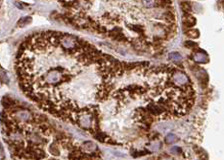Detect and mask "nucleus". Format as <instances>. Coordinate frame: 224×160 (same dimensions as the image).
Instances as JSON below:
<instances>
[{
	"mask_svg": "<svg viewBox=\"0 0 224 160\" xmlns=\"http://www.w3.org/2000/svg\"><path fill=\"white\" fill-rule=\"evenodd\" d=\"M195 22H196L195 18L192 16H190V14H187L186 17H185V19H183L184 26L187 27V28H190V27H192L193 25H195Z\"/></svg>",
	"mask_w": 224,
	"mask_h": 160,
	"instance_id": "obj_5",
	"label": "nucleus"
},
{
	"mask_svg": "<svg viewBox=\"0 0 224 160\" xmlns=\"http://www.w3.org/2000/svg\"><path fill=\"white\" fill-rule=\"evenodd\" d=\"M168 59L170 60H173V62H180V60L182 59V56L178 52H171V53H169Z\"/></svg>",
	"mask_w": 224,
	"mask_h": 160,
	"instance_id": "obj_7",
	"label": "nucleus"
},
{
	"mask_svg": "<svg viewBox=\"0 0 224 160\" xmlns=\"http://www.w3.org/2000/svg\"><path fill=\"white\" fill-rule=\"evenodd\" d=\"M192 58H193V60L197 63H207L209 62L208 56L206 55L204 51H201V50H198L196 52H194Z\"/></svg>",
	"mask_w": 224,
	"mask_h": 160,
	"instance_id": "obj_2",
	"label": "nucleus"
},
{
	"mask_svg": "<svg viewBox=\"0 0 224 160\" xmlns=\"http://www.w3.org/2000/svg\"><path fill=\"white\" fill-rule=\"evenodd\" d=\"M0 79H1V81H3V83H9V80L7 78V75H6V73L4 71H1L0 72Z\"/></svg>",
	"mask_w": 224,
	"mask_h": 160,
	"instance_id": "obj_17",
	"label": "nucleus"
},
{
	"mask_svg": "<svg viewBox=\"0 0 224 160\" xmlns=\"http://www.w3.org/2000/svg\"><path fill=\"white\" fill-rule=\"evenodd\" d=\"M2 104L5 107H11L12 105H14V101L11 100V99H5L4 98L3 99V101H2Z\"/></svg>",
	"mask_w": 224,
	"mask_h": 160,
	"instance_id": "obj_14",
	"label": "nucleus"
},
{
	"mask_svg": "<svg viewBox=\"0 0 224 160\" xmlns=\"http://www.w3.org/2000/svg\"><path fill=\"white\" fill-rule=\"evenodd\" d=\"M31 21H32V18H31L30 16L24 17V18H21V19L19 21V27L26 26V25H28L29 23H31Z\"/></svg>",
	"mask_w": 224,
	"mask_h": 160,
	"instance_id": "obj_11",
	"label": "nucleus"
},
{
	"mask_svg": "<svg viewBox=\"0 0 224 160\" xmlns=\"http://www.w3.org/2000/svg\"><path fill=\"white\" fill-rule=\"evenodd\" d=\"M173 81L176 84H179V85H187V84H190V79L188 78V76L186 74H184L183 72L180 71H176L174 74H173Z\"/></svg>",
	"mask_w": 224,
	"mask_h": 160,
	"instance_id": "obj_1",
	"label": "nucleus"
},
{
	"mask_svg": "<svg viewBox=\"0 0 224 160\" xmlns=\"http://www.w3.org/2000/svg\"><path fill=\"white\" fill-rule=\"evenodd\" d=\"M129 28H132L133 30H135V32L139 33V34H143V30L140 28L139 26H136V25H127Z\"/></svg>",
	"mask_w": 224,
	"mask_h": 160,
	"instance_id": "obj_18",
	"label": "nucleus"
},
{
	"mask_svg": "<svg viewBox=\"0 0 224 160\" xmlns=\"http://www.w3.org/2000/svg\"><path fill=\"white\" fill-rule=\"evenodd\" d=\"M177 141V136L176 135H174V134H172V133H169L168 135H166V144H173V143H175V142Z\"/></svg>",
	"mask_w": 224,
	"mask_h": 160,
	"instance_id": "obj_10",
	"label": "nucleus"
},
{
	"mask_svg": "<svg viewBox=\"0 0 224 160\" xmlns=\"http://www.w3.org/2000/svg\"><path fill=\"white\" fill-rule=\"evenodd\" d=\"M147 110L152 114V115H160V114H162V112L164 111V108L157 107V105H149L147 107Z\"/></svg>",
	"mask_w": 224,
	"mask_h": 160,
	"instance_id": "obj_4",
	"label": "nucleus"
},
{
	"mask_svg": "<svg viewBox=\"0 0 224 160\" xmlns=\"http://www.w3.org/2000/svg\"><path fill=\"white\" fill-rule=\"evenodd\" d=\"M142 4L147 8H152L156 4V0H142Z\"/></svg>",
	"mask_w": 224,
	"mask_h": 160,
	"instance_id": "obj_13",
	"label": "nucleus"
},
{
	"mask_svg": "<svg viewBox=\"0 0 224 160\" xmlns=\"http://www.w3.org/2000/svg\"><path fill=\"white\" fill-rule=\"evenodd\" d=\"M166 19L169 20V21H174V19H175V16H173L172 13H166Z\"/></svg>",
	"mask_w": 224,
	"mask_h": 160,
	"instance_id": "obj_20",
	"label": "nucleus"
},
{
	"mask_svg": "<svg viewBox=\"0 0 224 160\" xmlns=\"http://www.w3.org/2000/svg\"><path fill=\"white\" fill-rule=\"evenodd\" d=\"M197 70L194 71V75L195 77L198 79L201 83H206L208 81V74L203 68H196Z\"/></svg>",
	"mask_w": 224,
	"mask_h": 160,
	"instance_id": "obj_3",
	"label": "nucleus"
},
{
	"mask_svg": "<svg viewBox=\"0 0 224 160\" xmlns=\"http://www.w3.org/2000/svg\"><path fill=\"white\" fill-rule=\"evenodd\" d=\"M16 116L19 117V118L21 121H26V120H28L30 118V116H31V113H30L28 110L23 109V110H20L19 112H17Z\"/></svg>",
	"mask_w": 224,
	"mask_h": 160,
	"instance_id": "obj_6",
	"label": "nucleus"
},
{
	"mask_svg": "<svg viewBox=\"0 0 224 160\" xmlns=\"http://www.w3.org/2000/svg\"><path fill=\"white\" fill-rule=\"evenodd\" d=\"M0 155H4V149H3V147H2L1 144H0Z\"/></svg>",
	"mask_w": 224,
	"mask_h": 160,
	"instance_id": "obj_22",
	"label": "nucleus"
},
{
	"mask_svg": "<svg viewBox=\"0 0 224 160\" xmlns=\"http://www.w3.org/2000/svg\"><path fill=\"white\" fill-rule=\"evenodd\" d=\"M49 150H50V152H52L53 155H59V152H59L58 147H57L55 144H52L51 146H50Z\"/></svg>",
	"mask_w": 224,
	"mask_h": 160,
	"instance_id": "obj_15",
	"label": "nucleus"
},
{
	"mask_svg": "<svg viewBox=\"0 0 224 160\" xmlns=\"http://www.w3.org/2000/svg\"><path fill=\"white\" fill-rule=\"evenodd\" d=\"M186 35H187V37H189L190 38H199V32H198V30H196V29H190V30H189V31L186 32Z\"/></svg>",
	"mask_w": 224,
	"mask_h": 160,
	"instance_id": "obj_8",
	"label": "nucleus"
},
{
	"mask_svg": "<svg viewBox=\"0 0 224 160\" xmlns=\"http://www.w3.org/2000/svg\"><path fill=\"white\" fill-rule=\"evenodd\" d=\"M184 44H185V46L188 47V48H195V47H197V43H195V42H193L192 40H187Z\"/></svg>",
	"mask_w": 224,
	"mask_h": 160,
	"instance_id": "obj_16",
	"label": "nucleus"
},
{
	"mask_svg": "<svg viewBox=\"0 0 224 160\" xmlns=\"http://www.w3.org/2000/svg\"><path fill=\"white\" fill-rule=\"evenodd\" d=\"M171 152H175L181 153L182 150H181V148H179V147H174V148H172V149H171Z\"/></svg>",
	"mask_w": 224,
	"mask_h": 160,
	"instance_id": "obj_21",
	"label": "nucleus"
},
{
	"mask_svg": "<svg viewBox=\"0 0 224 160\" xmlns=\"http://www.w3.org/2000/svg\"><path fill=\"white\" fill-rule=\"evenodd\" d=\"M95 138H96L97 140L103 142L104 140H105V138H107V136L104 133H102V132H98L97 134H95Z\"/></svg>",
	"mask_w": 224,
	"mask_h": 160,
	"instance_id": "obj_19",
	"label": "nucleus"
},
{
	"mask_svg": "<svg viewBox=\"0 0 224 160\" xmlns=\"http://www.w3.org/2000/svg\"><path fill=\"white\" fill-rule=\"evenodd\" d=\"M16 6H17V7H19V9H21V10H22V9H24V6H22V5H20V4H19V3H16Z\"/></svg>",
	"mask_w": 224,
	"mask_h": 160,
	"instance_id": "obj_23",
	"label": "nucleus"
},
{
	"mask_svg": "<svg viewBox=\"0 0 224 160\" xmlns=\"http://www.w3.org/2000/svg\"><path fill=\"white\" fill-rule=\"evenodd\" d=\"M181 7H182V10H183L185 13H187V14H189V13H190V12L192 11V5H190V3H188V2H182L181 3Z\"/></svg>",
	"mask_w": 224,
	"mask_h": 160,
	"instance_id": "obj_9",
	"label": "nucleus"
},
{
	"mask_svg": "<svg viewBox=\"0 0 224 160\" xmlns=\"http://www.w3.org/2000/svg\"><path fill=\"white\" fill-rule=\"evenodd\" d=\"M84 148H85V150H87L92 152L93 150L96 149V146H95V145L92 143V142L88 141V142H85V143H84Z\"/></svg>",
	"mask_w": 224,
	"mask_h": 160,
	"instance_id": "obj_12",
	"label": "nucleus"
}]
</instances>
